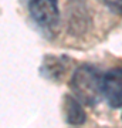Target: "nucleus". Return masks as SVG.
Segmentation results:
<instances>
[{"label":"nucleus","instance_id":"nucleus-6","mask_svg":"<svg viewBox=\"0 0 122 128\" xmlns=\"http://www.w3.org/2000/svg\"><path fill=\"white\" fill-rule=\"evenodd\" d=\"M102 2L112 13L122 14V0H102Z\"/></svg>","mask_w":122,"mask_h":128},{"label":"nucleus","instance_id":"nucleus-2","mask_svg":"<svg viewBox=\"0 0 122 128\" xmlns=\"http://www.w3.org/2000/svg\"><path fill=\"white\" fill-rule=\"evenodd\" d=\"M30 16L40 27L54 28L60 23V9L57 0H30Z\"/></svg>","mask_w":122,"mask_h":128},{"label":"nucleus","instance_id":"nucleus-5","mask_svg":"<svg viewBox=\"0 0 122 128\" xmlns=\"http://www.w3.org/2000/svg\"><path fill=\"white\" fill-rule=\"evenodd\" d=\"M64 115L70 125H82L87 121L85 111L77 98L71 96L64 97Z\"/></svg>","mask_w":122,"mask_h":128},{"label":"nucleus","instance_id":"nucleus-1","mask_svg":"<svg viewBox=\"0 0 122 128\" xmlns=\"http://www.w3.org/2000/svg\"><path fill=\"white\" fill-rule=\"evenodd\" d=\"M70 87L78 101L92 107L102 97V76L92 66H81L72 74Z\"/></svg>","mask_w":122,"mask_h":128},{"label":"nucleus","instance_id":"nucleus-3","mask_svg":"<svg viewBox=\"0 0 122 128\" xmlns=\"http://www.w3.org/2000/svg\"><path fill=\"white\" fill-rule=\"evenodd\" d=\"M102 96L109 107H122V67L109 70L105 76H102Z\"/></svg>","mask_w":122,"mask_h":128},{"label":"nucleus","instance_id":"nucleus-4","mask_svg":"<svg viewBox=\"0 0 122 128\" xmlns=\"http://www.w3.org/2000/svg\"><path fill=\"white\" fill-rule=\"evenodd\" d=\"M68 63H70L68 57H55V56L45 57L40 68V73L48 80L58 81L67 71Z\"/></svg>","mask_w":122,"mask_h":128}]
</instances>
